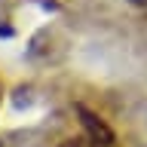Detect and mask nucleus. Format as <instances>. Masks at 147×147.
I'll return each mask as SVG.
<instances>
[{
  "mask_svg": "<svg viewBox=\"0 0 147 147\" xmlns=\"http://www.w3.org/2000/svg\"><path fill=\"white\" fill-rule=\"evenodd\" d=\"M58 147H107V144H98V141H92V138L80 135V138H71V141H61Z\"/></svg>",
  "mask_w": 147,
  "mask_h": 147,
  "instance_id": "obj_1",
  "label": "nucleus"
},
{
  "mask_svg": "<svg viewBox=\"0 0 147 147\" xmlns=\"http://www.w3.org/2000/svg\"><path fill=\"white\" fill-rule=\"evenodd\" d=\"M129 3H132L135 9H144V12H147V0H129Z\"/></svg>",
  "mask_w": 147,
  "mask_h": 147,
  "instance_id": "obj_2",
  "label": "nucleus"
},
{
  "mask_svg": "<svg viewBox=\"0 0 147 147\" xmlns=\"http://www.w3.org/2000/svg\"><path fill=\"white\" fill-rule=\"evenodd\" d=\"M0 101H3V83H0Z\"/></svg>",
  "mask_w": 147,
  "mask_h": 147,
  "instance_id": "obj_3",
  "label": "nucleus"
}]
</instances>
